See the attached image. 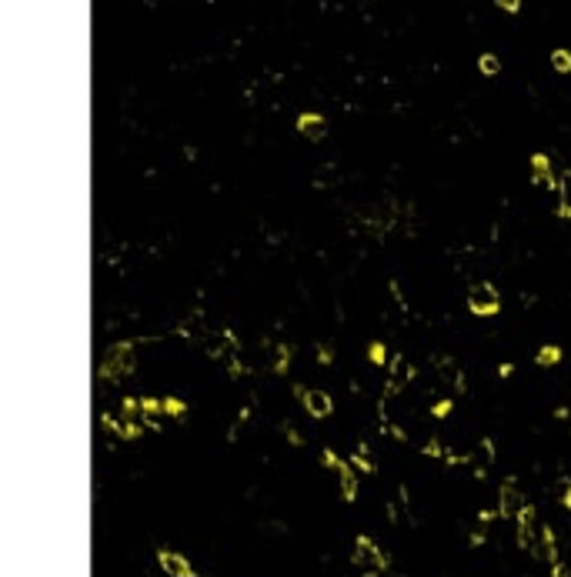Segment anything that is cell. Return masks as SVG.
<instances>
[{
    "label": "cell",
    "mask_w": 571,
    "mask_h": 577,
    "mask_svg": "<svg viewBox=\"0 0 571 577\" xmlns=\"http://www.w3.org/2000/svg\"><path fill=\"white\" fill-rule=\"evenodd\" d=\"M351 464H354V468H361V470H374V464H371V460H368V454H364V447H361V451H358V454H354V458H351Z\"/></svg>",
    "instance_id": "18"
},
{
    "label": "cell",
    "mask_w": 571,
    "mask_h": 577,
    "mask_svg": "<svg viewBox=\"0 0 571 577\" xmlns=\"http://www.w3.org/2000/svg\"><path fill=\"white\" fill-rule=\"evenodd\" d=\"M368 357H371L374 364H385V347H381V344H371V347H368Z\"/></svg>",
    "instance_id": "19"
},
{
    "label": "cell",
    "mask_w": 571,
    "mask_h": 577,
    "mask_svg": "<svg viewBox=\"0 0 571 577\" xmlns=\"http://www.w3.org/2000/svg\"><path fill=\"white\" fill-rule=\"evenodd\" d=\"M448 407H451V404H448V401H441V404H438V407H434V414H438V417H444V414H448Z\"/></svg>",
    "instance_id": "27"
},
{
    "label": "cell",
    "mask_w": 571,
    "mask_h": 577,
    "mask_svg": "<svg viewBox=\"0 0 571 577\" xmlns=\"http://www.w3.org/2000/svg\"><path fill=\"white\" fill-rule=\"evenodd\" d=\"M525 507L528 504H525V497H521L518 480H505V484H501V504H498V514H501V517H518Z\"/></svg>",
    "instance_id": "5"
},
{
    "label": "cell",
    "mask_w": 571,
    "mask_h": 577,
    "mask_svg": "<svg viewBox=\"0 0 571 577\" xmlns=\"http://www.w3.org/2000/svg\"><path fill=\"white\" fill-rule=\"evenodd\" d=\"M478 67H481V74H488V77H494L498 70H501V60L494 54H481V60H478Z\"/></svg>",
    "instance_id": "16"
},
{
    "label": "cell",
    "mask_w": 571,
    "mask_h": 577,
    "mask_svg": "<svg viewBox=\"0 0 571 577\" xmlns=\"http://www.w3.org/2000/svg\"><path fill=\"white\" fill-rule=\"evenodd\" d=\"M318 360H321V364H331V360H334V350H331V347H318Z\"/></svg>",
    "instance_id": "23"
},
{
    "label": "cell",
    "mask_w": 571,
    "mask_h": 577,
    "mask_svg": "<svg viewBox=\"0 0 571 577\" xmlns=\"http://www.w3.org/2000/svg\"><path fill=\"white\" fill-rule=\"evenodd\" d=\"M468 307L478 317H494L498 307H501V297H498V291H494L491 284H474L471 291H468Z\"/></svg>",
    "instance_id": "2"
},
{
    "label": "cell",
    "mask_w": 571,
    "mask_h": 577,
    "mask_svg": "<svg viewBox=\"0 0 571 577\" xmlns=\"http://www.w3.org/2000/svg\"><path fill=\"white\" fill-rule=\"evenodd\" d=\"M411 377V367H407L405 357H391V384H388V391H395L397 384H405Z\"/></svg>",
    "instance_id": "13"
},
{
    "label": "cell",
    "mask_w": 571,
    "mask_h": 577,
    "mask_svg": "<svg viewBox=\"0 0 571 577\" xmlns=\"http://www.w3.org/2000/svg\"><path fill=\"white\" fill-rule=\"evenodd\" d=\"M157 561H161V567H164L171 577H198V571L191 567V561H187L184 554H174V551H157Z\"/></svg>",
    "instance_id": "6"
},
{
    "label": "cell",
    "mask_w": 571,
    "mask_h": 577,
    "mask_svg": "<svg viewBox=\"0 0 571 577\" xmlns=\"http://www.w3.org/2000/svg\"><path fill=\"white\" fill-rule=\"evenodd\" d=\"M531 174H535V180H538L541 187H558V180L551 174V163L545 153H535V157H531Z\"/></svg>",
    "instance_id": "10"
},
{
    "label": "cell",
    "mask_w": 571,
    "mask_h": 577,
    "mask_svg": "<svg viewBox=\"0 0 571 577\" xmlns=\"http://www.w3.org/2000/svg\"><path fill=\"white\" fill-rule=\"evenodd\" d=\"M518 541L525 551L538 554V541H541V531H538V521H535V507H525L518 514Z\"/></svg>",
    "instance_id": "4"
},
{
    "label": "cell",
    "mask_w": 571,
    "mask_h": 577,
    "mask_svg": "<svg viewBox=\"0 0 571 577\" xmlns=\"http://www.w3.org/2000/svg\"><path fill=\"white\" fill-rule=\"evenodd\" d=\"M301 401H304V407H308L311 417H328L331 411H334V404H331V397L324 391H308Z\"/></svg>",
    "instance_id": "7"
},
{
    "label": "cell",
    "mask_w": 571,
    "mask_h": 577,
    "mask_svg": "<svg viewBox=\"0 0 571 577\" xmlns=\"http://www.w3.org/2000/svg\"><path fill=\"white\" fill-rule=\"evenodd\" d=\"M134 367H137V357H134V344L121 340V344L107 347V354H104V364H100V377H104V381H110V384H117L121 377L134 374Z\"/></svg>",
    "instance_id": "1"
},
{
    "label": "cell",
    "mask_w": 571,
    "mask_h": 577,
    "mask_svg": "<svg viewBox=\"0 0 571 577\" xmlns=\"http://www.w3.org/2000/svg\"><path fill=\"white\" fill-rule=\"evenodd\" d=\"M558 194H561V204H558V217H571V171H565L558 180Z\"/></svg>",
    "instance_id": "12"
},
{
    "label": "cell",
    "mask_w": 571,
    "mask_h": 577,
    "mask_svg": "<svg viewBox=\"0 0 571 577\" xmlns=\"http://www.w3.org/2000/svg\"><path fill=\"white\" fill-rule=\"evenodd\" d=\"M535 360H538V367H555V364L561 360V347H555V344H545V347L538 350V357H535Z\"/></svg>",
    "instance_id": "14"
},
{
    "label": "cell",
    "mask_w": 571,
    "mask_h": 577,
    "mask_svg": "<svg viewBox=\"0 0 571 577\" xmlns=\"http://www.w3.org/2000/svg\"><path fill=\"white\" fill-rule=\"evenodd\" d=\"M501 11H508V14H518V7H521V0H494Z\"/></svg>",
    "instance_id": "21"
},
{
    "label": "cell",
    "mask_w": 571,
    "mask_h": 577,
    "mask_svg": "<svg viewBox=\"0 0 571 577\" xmlns=\"http://www.w3.org/2000/svg\"><path fill=\"white\" fill-rule=\"evenodd\" d=\"M284 431H287V441H291V444H301V434H297L294 427H284Z\"/></svg>",
    "instance_id": "26"
},
{
    "label": "cell",
    "mask_w": 571,
    "mask_h": 577,
    "mask_svg": "<svg viewBox=\"0 0 571 577\" xmlns=\"http://www.w3.org/2000/svg\"><path fill=\"white\" fill-rule=\"evenodd\" d=\"M274 370H287V347H277V360H274Z\"/></svg>",
    "instance_id": "20"
},
{
    "label": "cell",
    "mask_w": 571,
    "mask_h": 577,
    "mask_svg": "<svg viewBox=\"0 0 571 577\" xmlns=\"http://www.w3.org/2000/svg\"><path fill=\"white\" fill-rule=\"evenodd\" d=\"M551 67H555L558 74H571V54L568 50H555V54H551Z\"/></svg>",
    "instance_id": "15"
},
{
    "label": "cell",
    "mask_w": 571,
    "mask_h": 577,
    "mask_svg": "<svg viewBox=\"0 0 571 577\" xmlns=\"http://www.w3.org/2000/svg\"><path fill=\"white\" fill-rule=\"evenodd\" d=\"M425 454H434V458H441L444 451H441V444H438V441H431V444H425Z\"/></svg>",
    "instance_id": "24"
},
{
    "label": "cell",
    "mask_w": 571,
    "mask_h": 577,
    "mask_svg": "<svg viewBox=\"0 0 571 577\" xmlns=\"http://www.w3.org/2000/svg\"><path fill=\"white\" fill-rule=\"evenodd\" d=\"M334 474H338V480H341V497H344V501H354V497H358V474L351 470V464L341 460L338 468H334Z\"/></svg>",
    "instance_id": "8"
},
{
    "label": "cell",
    "mask_w": 571,
    "mask_h": 577,
    "mask_svg": "<svg viewBox=\"0 0 571 577\" xmlns=\"http://www.w3.org/2000/svg\"><path fill=\"white\" fill-rule=\"evenodd\" d=\"M561 501H565V507L571 511V480H565V497H561Z\"/></svg>",
    "instance_id": "25"
},
{
    "label": "cell",
    "mask_w": 571,
    "mask_h": 577,
    "mask_svg": "<svg viewBox=\"0 0 571 577\" xmlns=\"http://www.w3.org/2000/svg\"><path fill=\"white\" fill-rule=\"evenodd\" d=\"M164 401H154V397H144V424L147 427H161V421H164Z\"/></svg>",
    "instance_id": "11"
},
{
    "label": "cell",
    "mask_w": 571,
    "mask_h": 577,
    "mask_svg": "<svg viewBox=\"0 0 571 577\" xmlns=\"http://www.w3.org/2000/svg\"><path fill=\"white\" fill-rule=\"evenodd\" d=\"M164 411H167L171 417H184L187 407H184V401H177V397H167V401H164Z\"/></svg>",
    "instance_id": "17"
},
{
    "label": "cell",
    "mask_w": 571,
    "mask_h": 577,
    "mask_svg": "<svg viewBox=\"0 0 571 577\" xmlns=\"http://www.w3.org/2000/svg\"><path fill=\"white\" fill-rule=\"evenodd\" d=\"M297 131L304 134L308 141H321L328 127H324V117H321V114H301V117H297Z\"/></svg>",
    "instance_id": "9"
},
{
    "label": "cell",
    "mask_w": 571,
    "mask_h": 577,
    "mask_svg": "<svg viewBox=\"0 0 571 577\" xmlns=\"http://www.w3.org/2000/svg\"><path fill=\"white\" fill-rule=\"evenodd\" d=\"M321 460H324V468H331V470H334V468L341 464V460L334 458V451H324V454H321Z\"/></svg>",
    "instance_id": "22"
},
{
    "label": "cell",
    "mask_w": 571,
    "mask_h": 577,
    "mask_svg": "<svg viewBox=\"0 0 571 577\" xmlns=\"http://www.w3.org/2000/svg\"><path fill=\"white\" fill-rule=\"evenodd\" d=\"M354 564L364 567V571L371 574V571H385L388 557H385V551H381V547L374 544L371 537H358V544H354Z\"/></svg>",
    "instance_id": "3"
}]
</instances>
